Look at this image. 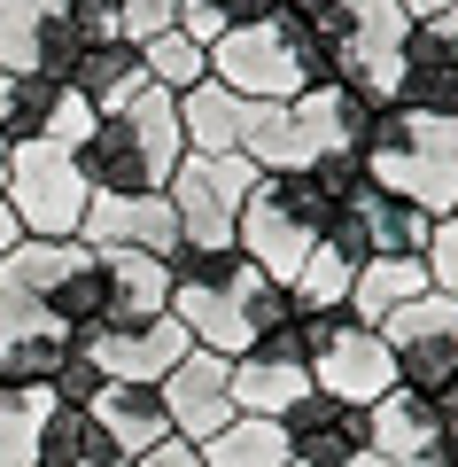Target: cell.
Segmentation results:
<instances>
[{"mask_svg": "<svg viewBox=\"0 0 458 467\" xmlns=\"http://www.w3.org/2000/svg\"><path fill=\"white\" fill-rule=\"evenodd\" d=\"M78 39H70L63 0H0V70L16 78H70Z\"/></svg>", "mask_w": 458, "mask_h": 467, "instance_id": "12", "label": "cell"}, {"mask_svg": "<svg viewBox=\"0 0 458 467\" xmlns=\"http://www.w3.org/2000/svg\"><path fill=\"white\" fill-rule=\"evenodd\" d=\"M101 444H109V436H101L94 405H63V398L47 405V420H39V467H78L86 451H101Z\"/></svg>", "mask_w": 458, "mask_h": 467, "instance_id": "30", "label": "cell"}, {"mask_svg": "<svg viewBox=\"0 0 458 467\" xmlns=\"http://www.w3.org/2000/svg\"><path fill=\"white\" fill-rule=\"evenodd\" d=\"M78 467H132V460H125V451H117V444H101V451H86Z\"/></svg>", "mask_w": 458, "mask_h": 467, "instance_id": "41", "label": "cell"}, {"mask_svg": "<svg viewBox=\"0 0 458 467\" xmlns=\"http://www.w3.org/2000/svg\"><path fill=\"white\" fill-rule=\"evenodd\" d=\"M257 187V164L249 156H195L171 171V211H179V242L195 250H233V226H241V202Z\"/></svg>", "mask_w": 458, "mask_h": 467, "instance_id": "8", "label": "cell"}, {"mask_svg": "<svg viewBox=\"0 0 458 467\" xmlns=\"http://www.w3.org/2000/svg\"><path fill=\"white\" fill-rule=\"evenodd\" d=\"M0 180H8V140H0Z\"/></svg>", "mask_w": 458, "mask_h": 467, "instance_id": "44", "label": "cell"}, {"mask_svg": "<svg viewBox=\"0 0 458 467\" xmlns=\"http://www.w3.org/2000/svg\"><path fill=\"white\" fill-rule=\"evenodd\" d=\"M404 63H420V70H458V0L443 8V16H420V24H412Z\"/></svg>", "mask_w": 458, "mask_h": 467, "instance_id": "31", "label": "cell"}, {"mask_svg": "<svg viewBox=\"0 0 458 467\" xmlns=\"http://www.w3.org/2000/svg\"><path fill=\"white\" fill-rule=\"evenodd\" d=\"M210 78L241 101H295L303 94V63H295L288 32L272 24H233V32L210 39Z\"/></svg>", "mask_w": 458, "mask_h": 467, "instance_id": "9", "label": "cell"}, {"mask_svg": "<svg viewBox=\"0 0 458 467\" xmlns=\"http://www.w3.org/2000/svg\"><path fill=\"white\" fill-rule=\"evenodd\" d=\"M303 358H311V389L350 405H373L396 389V350L381 327H365L358 312H303Z\"/></svg>", "mask_w": 458, "mask_h": 467, "instance_id": "7", "label": "cell"}, {"mask_svg": "<svg viewBox=\"0 0 458 467\" xmlns=\"http://www.w3.org/2000/svg\"><path fill=\"white\" fill-rule=\"evenodd\" d=\"M171 319L195 335V350H218V358H241L257 350L272 327H288L295 304L272 273H257L249 257H233L226 281H179L171 288Z\"/></svg>", "mask_w": 458, "mask_h": 467, "instance_id": "3", "label": "cell"}, {"mask_svg": "<svg viewBox=\"0 0 458 467\" xmlns=\"http://www.w3.org/2000/svg\"><path fill=\"white\" fill-rule=\"evenodd\" d=\"M78 164H86V180H94V195H164L171 171L187 164L179 101H171L164 86H148L140 101L109 109L94 125V140L78 149Z\"/></svg>", "mask_w": 458, "mask_h": 467, "instance_id": "1", "label": "cell"}, {"mask_svg": "<svg viewBox=\"0 0 458 467\" xmlns=\"http://www.w3.org/2000/svg\"><path fill=\"white\" fill-rule=\"evenodd\" d=\"M210 467H288V429L264 413H233L210 444H195Z\"/></svg>", "mask_w": 458, "mask_h": 467, "instance_id": "25", "label": "cell"}, {"mask_svg": "<svg viewBox=\"0 0 458 467\" xmlns=\"http://www.w3.org/2000/svg\"><path fill=\"white\" fill-rule=\"evenodd\" d=\"M342 467H389V460H381V451H358V460H342Z\"/></svg>", "mask_w": 458, "mask_h": 467, "instance_id": "43", "label": "cell"}, {"mask_svg": "<svg viewBox=\"0 0 458 467\" xmlns=\"http://www.w3.org/2000/svg\"><path fill=\"white\" fill-rule=\"evenodd\" d=\"M179 133H187V149H195V156H241L249 101L226 94L218 78H202V86H187V94H179Z\"/></svg>", "mask_w": 458, "mask_h": 467, "instance_id": "23", "label": "cell"}, {"mask_svg": "<svg viewBox=\"0 0 458 467\" xmlns=\"http://www.w3.org/2000/svg\"><path fill=\"white\" fill-rule=\"evenodd\" d=\"M241 156L257 171H303V133H295V101H249V133H241Z\"/></svg>", "mask_w": 458, "mask_h": 467, "instance_id": "26", "label": "cell"}, {"mask_svg": "<svg viewBox=\"0 0 458 467\" xmlns=\"http://www.w3.org/2000/svg\"><path fill=\"white\" fill-rule=\"evenodd\" d=\"M63 16H70V39H78V47L125 39V8H117V0H63Z\"/></svg>", "mask_w": 458, "mask_h": 467, "instance_id": "33", "label": "cell"}, {"mask_svg": "<svg viewBox=\"0 0 458 467\" xmlns=\"http://www.w3.org/2000/svg\"><path fill=\"white\" fill-rule=\"evenodd\" d=\"M125 8V39H156L171 24H187V0H117Z\"/></svg>", "mask_w": 458, "mask_h": 467, "instance_id": "37", "label": "cell"}, {"mask_svg": "<svg viewBox=\"0 0 458 467\" xmlns=\"http://www.w3.org/2000/svg\"><path fill=\"white\" fill-rule=\"evenodd\" d=\"M435 405H443V420H451V436H458V374H451V382L435 389Z\"/></svg>", "mask_w": 458, "mask_h": 467, "instance_id": "40", "label": "cell"}, {"mask_svg": "<svg viewBox=\"0 0 458 467\" xmlns=\"http://www.w3.org/2000/svg\"><path fill=\"white\" fill-rule=\"evenodd\" d=\"M365 180L389 187V195L420 202L427 218L458 211V117H420L404 101L373 109V133H365Z\"/></svg>", "mask_w": 458, "mask_h": 467, "instance_id": "2", "label": "cell"}, {"mask_svg": "<svg viewBox=\"0 0 458 467\" xmlns=\"http://www.w3.org/2000/svg\"><path fill=\"white\" fill-rule=\"evenodd\" d=\"M0 202L24 218V234H32V242H78L86 202H94V180H86L78 149H55V140H16V149H8Z\"/></svg>", "mask_w": 458, "mask_h": 467, "instance_id": "6", "label": "cell"}, {"mask_svg": "<svg viewBox=\"0 0 458 467\" xmlns=\"http://www.w3.org/2000/svg\"><path fill=\"white\" fill-rule=\"evenodd\" d=\"M63 86H78L86 101H94L101 117L109 109H125V101H140L148 94V63H140V39H109V47H78V63H70V78Z\"/></svg>", "mask_w": 458, "mask_h": 467, "instance_id": "22", "label": "cell"}, {"mask_svg": "<svg viewBox=\"0 0 458 467\" xmlns=\"http://www.w3.org/2000/svg\"><path fill=\"white\" fill-rule=\"evenodd\" d=\"M94 420H101V436H109L125 460H140V451H156L171 436V413H164V389L156 382H101Z\"/></svg>", "mask_w": 458, "mask_h": 467, "instance_id": "19", "label": "cell"}, {"mask_svg": "<svg viewBox=\"0 0 458 467\" xmlns=\"http://www.w3.org/2000/svg\"><path fill=\"white\" fill-rule=\"evenodd\" d=\"M412 296H427V265L420 257H365L358 281H350V312H358L365 327H381L389 312H404Z\"/></svg>", "mask_w": 458, "mask_h": 467, "instance_id": "24", "label": "cell"}, {"mask_svg": "<svg viewBox=\"0 0 458 467\" xmlns=\"http://www.w3.org/2000/svg\"><path fill=\"white\" fill-rule=\"evenodd\" d=\"M16 242H24V218H16V211H8V202H0V257L16 250Z\"/></svg>", "mask_w": 458, "mask_h": 467, "instance_id": "39", "label": "cell"}, {"mask_svg": "<svg viewBox=\"0 0 458 467\" xmlns=\"http://www.w3.org/2000/svg\"><path fill=\"white\" fill-rule=\"evenodd\" d=\"M132 467H210V460H202L195 444H179V436H164V444H156V451H140Z\"/></svg>", "mask_w": 458, "mask_h": 467, "instance_id": "38", "label": "cell"}, {"mask_svg": "<svg viewBox=\"0 0 458 467\" xmlns=\"http://www.w3.org/2000/svg\"><path fill=\"white\" fill-rule=\"evenodd\" d=\"M101 281H109V319H156L171 312V265L156 250H94ZM101 319V327H109Z\"/></svg>", "mask_w": 458, "mask_h": 467, "instance_id": "20", "label": "cell"}, {"mask_svg": "<svg viewBox=\"0 0 458 467\" xmlns=\"http://www.w3.org/2000/svg\"><path fill=\"white\" fill-rule=\"evenodd\" d=\"M451 218H458V211H451Z\"/></svg>", "mask_w": 458, "mask_h": 467, "instance_id": "47", "label": "cell"}, {"mask_svg": "<svg viewBox=\"0 0 458 467\" xmlns=\"http://www.w3.org/2000/svg\"><path fill=\"white\" fill-rule=\"evenodd\" d=\"M365 436H373V451L389 467H427V460H443V444H451V420H443V405L427 398V389L396 382L389 398L365 405Z\"/></svg>", "mask_w": 458, "mask_h": 467, "instance_id": "14", "label": "cell"}, {"mask_svg": "<svg viewBox=\"0 0 458 467\" xmlns=\"http://www.w3.org/2000/svg\"><path fill=\"white\" fill-rule=\"evenodd\" d=\"M288 467H303V460H288Z\"/></svg>", "mask_w": 458, "mask_h": 467, "instance_id": "45", "label": "cell"}, {"mask_svg": "<svg viewBox=\"0 0 458 467\" xmlns=\"http://www.w3.org/2000/svg\"><path fill=\"white\" fill-rule=\"evenodd\" d=\"M78 242L86 250H156V257H171L179 250V211H171V195H94Z\"/></svg>", "mask_w": 458, "mask_h": 467, "instance_id": "16", "label": "cell"}, {"mask_svg": "<svg viewBox=\"0 0 458 467\" xmlns=\"http://www.w3.org/2000/svg\"><path fill=\"white\" fill-rule=\"evenodd\" d=\"M78 350L109 374V382H164L187 350H195V335L171 312H156V319H109V327H94Z\"/></svg>", "mask_w": 458, "mask_h": 467, "instance_id": "11", "label": "cell"}, {"mask_svg": "<svg viewBox=\"0 0 458 467\" xmlns=\"http://www.w3.org/2000/svg\"><path fill=\"white\" fill-rule=\"evenodd\" d=\"M39 382H0V467H39V420H47Z\"/></svg>", "mask_w": 458, "mask_h": 467, "instance_id": "29", "label": "cell"}, {"mask_svg": "<svg viewBox=\"0 0 458 467\" xmlns=\"http://www.w3.org/2000/svg\"><path fill=\"white\" fill-rule=\"evenodd\" d=\"M396 8H404V16L420 24V16H443V8H451V0H396Z\"/></svg>", "mask_w": 458, "mask_h": 467, "instance_id": "42", "label": "cell"}, {"mask_svg": "<svg viewBox=\"0 0 458 467\" xmlns=\"http://www.w3.org/2000/svg\"><path fill=\"white\" fill-rule=\"evenodd\" d=\"M280 429H288V460H303V467H342V460H358V451H373V436H365V405L327 398V389L295 398L288 413H280Z\"/></svg>", "mask_w": 458, "mask_h": 467, "instance_id": "15", "label": "cell"}, {"mask_svg": "<svg viewBox=\"0 0 458 467\" xmlns=\"http://www.w3.org/2000/svg\"><path fill=\"white\" fill-rule=\"evenodd\" d=\"M156 389H164V413H171L179 444H210L233 420V358H218V350H187Z\"/></svg>", "mask_w": 458, "mask_h": 467, "instance_id": "13", "label": "cell"}, {"mask_svg": "<svg viewBox=\"0 0 458 467\" xmlns=\"http://www.w3.org/2000/svg\"><path fill=\"white\" fill-rule=\"evenodd\" d=\"M63 358H70V335L55 327L39 304H24V296L0 288V382H39L47 389Z\"/></svg>", "mask_w": 458, "mask_h": 467, "instance_id": "17", "label": "cell"}, {"mask_svg": "<svg viewBox=\"0 0 458 467\" xmlns=\"http://www.w3.org/2000/svg\"><path fill=\"white\" fill-rule=\"evenodd\" d=\"M140 63H148V86H164V94L179 101L187 86H202V78H210V39H195L187 24H171V32L140 39Z\"/></svg>", "mask_w": 458, "mask_h": 467, "instance_id": "28", "label": "cell"}, {"mask_svg": "<svg viewBox=\"0 0 458 467\" xmlns=\"http://www.w3.org/2000/svg\"><path fill=\"white\" fill-rule=\"evenodd\" d=\"M327 226H334V202L311 187V171H257V187L241 202V226H233V250L288 288V273L327 242Z\"/></svg>", "mask_w": 458, "mask_h": 467, "instance_id": "4", "label": "cell"}, {"mask_svg": "<svg viewBox=\"0 0 458 467\" xmlns=\"http://www.w3.org/2000/svg\"><path fill=\"white\" fill-rule=\"evenodd\" d=\"M295 398H311V367L303 358H280V350H241L233 358V413L280 420Z\"/></svg>", "mask_w": 458, "mask_h": 467, "instance_id": "21", "label": "cell"}, {"mask_svg": "<svg viewBox=\"0 0 458 467\" xmlns=\"http://www.w3.org/2000/svg\"><path fill=\"white\" fill-rule=\"evenodd\" d=\"M0 288L24 296V304H39L70 343H86V335L109 319V281H101V257L86 250V242H32V234H24L16 250L0 257Z\"/></svg>", "mask_w": 458, "mask_h": 467, "instance_id": "5", "label": "cell"}, {"mask_svg": "<svg viewBox=\"0 0 458 467\" xmlns=\"http://www.w3.org/2000/svg\"><path fill=\"white\" fill-rule=\"evenodd\" d=\"M427 467H443V460H427Z\"/></svg>", "mask_w": 458, "mask_h": 467, "instance_id": "46", "label": "cell"}, {"mask_svg": "<svg viewBox=\"0 0 458 467\" xmlns=\"http://www.w3.org/2000/svg\"><path fill=\"white\" fill-rule=\"evenodd\" d=\"M101 382H109V374H101L94 358H86V350L70 343V358H63V367H55L47 398H63V405H94V398H101Z\"/></svg>", "mask_w": 458, "mask_h": 467, "instance_id": "36", "label": "cell"}, {"mask_svg": "<svg viewBox=\"0 0 458 467\" xmlns=\"http://www.w3.org/2000/svg\"><path fill=\"white\" fill-rule=\"evenodd\" d=\"M381 335H389V350H396V382L404 389H427V398H435V389L458 374V304L435 296V288L412 296L404 312H389Z\"/></svg>", "mask_w": 458, "mask_h": 467, "instance_id": "10", "label": "cell"}, {"mask_svg": "<svg viewBox=\"0 0 458 467\" xmlns=\"http://www.w3.org/2000/svg\"><path fill=\"white\" fill-rule=\"evenodd\" d=\"M295 133H303V156H365V133H373V101H358L350 86H303L295 94Z\"/></svg>", "mask_w": 458, "mask_h": 467, "instance_id": "18", "label": "cell"}, {"mask_svg": "<svg viewBox=\"0 0 458 467\" xmlns=\"http://www.w3.org/2000/svg\"><path fill=\"white\" fill-rule=\"evenodd\" d=\"M420 265H427V288L458 304V218H435V234H427Z\"/></svg>", "mask_w": 458, "mask_h": 467, "instance_id": "35", "label": "cell"}, {"mask_svg": "<svg viewBox=\"0 0 458 467\" xmlns=\"http://www.w3.org/2000/svg\"><path fill=\"white\" fill-rule=\"evenodd\" d=\"M350 281H358V257H342L334 242H319V250L288 273V304L295 312H350Z\"/></svg>", "mask_w": 458, "mask_h": 467, "instance_id": "27", "label": "cell"}, {"mask_svg": "<svg viewBox=\"0 0 458 467\" xmlns=\"http://www.w3.org/2000/svg\"><path fill=\"white\" fill-rule=\"evenodd\" d=\"M396 101L420 109V117H458V70H420V63H404Z\"/></svg>", "mask_w": 458, "mask_h": 467, "instance_id": "32", "label": "cell"}, {"mask_svg": "<svg viewBox=\"0 0 458 467\" xmlns=\"http://www.w3.org/2000/svg\"><path fill=\"white\" fill-rule=\"evenodd\" d=\"M94 125H101V109L78 94V86H63V94H55V117H47V140H55V149H86Z\"/></svg>", "mask_w": 458, "mask_h": 467, "instance_id": "34", "label": "cell"}]
</instances>
